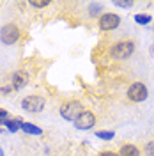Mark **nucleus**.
Segmentation results:
<instances>
[{
    "mask_svg": "<svg viewBox=\"0 0 154 156\" xmlns=\"http://www.w3.org/2000/svg\"><path fill=\"white\" fill-rule=\"evenodd\" d=\"M133 53H135V43L131 39L119 41L110 50V55H112V58H115V60H126V58L131 57Z\"/></svg>",
    "mask_w": 154,
    "mask_h": 156,
    "instance_id": "f257e3e1",
    "label": "nucleus"
},
{
    "mask_svg": "<svg viewBox=\"0 0 154 156\" xmlns=\"http://www.w3.org/2000/svg\"><path fill=\"white\" fill-rule=\"evenodd\" d=\"M82 114H83V105L80 101H75V99L64 103L60 107V115H62V119H66V121H73L75 122Z\"/></svg>",
    "mask_w": 154,
    "mask_h": 156,
    "instance_id": "f03ea898",
    "label": "nucleus"
},
{
    "mask_svg": "<svg viewBox=\"0 0 154 156\" xmlns=\"http://www.w3.org/2000/svg\"><path fill=\"white\" fill-rule=\"evenodd\" d=\"M128 98L133 103H144L145 99L149 98V90H147L144 82H133L129 85V89H128Z\"/></svg>",
    "mask_w": 154,
    "mask_h": 156,
    "instance_id": "7ed1b4c3",
    "label": "nucleus"
},
{
    "mask_svg": "<svg viewBox=\"0 0 154 156\" xmlns=\"http://www.w3.org/2000/svg\"><path fill=\"white\" fill-rule=\"evenodd\" d=\"M19 39V29L14 25V23H5L2 29H0V41L4 43V44H14V43H18Z\"/></svg>",
    "mask_w": 154,
    "mask_h": 156,
    "instance_id": "20e7f679",
    "label": "nucleus"
},
{
    "mask_svg": "<svg viewBox=\"0 0 154 156\" xmlns=\"http://www.w3.org/2000/svg\"><path fill=\"white\" fill-rule=\"evenodd\" d=\"M44 105H46V101H44V98H41V96H27L21 99V108L25 112H29V114L43 112Z\"/></svg>",
    "mask_w": 154,
    "mask_h": 156,
    "instance_id": "39448f33",
    "label": "nucleus"
},
{
    "mask_svg": "<svg viewBox=\"0 0 154 156\" xmlns=\"http://www.w3.org/2000/svg\"><path fill=\"white\" fill-rule=\"evenodd\" d=\"M119 25H121V16L115 12H105L99 16V30H103V32L115 30Z\"/></svg>",
    "mask_w": 154,
    "mask_h": 156,
    "instance_id": "423d86ee",
    "label": "nucleus"
},
{
    "mask_svg": "<svg viewBox=\"0 0 154 156\" xmlns=\"http://www.w3.org/2000/svg\"><path fill=\"white\" fill-rule=\"evenodd\" d=\"M94 124H96V115H94V112H90V110H83V114L75 121V128H76V129H82V131L92 129Z\"/></svg>",
    "mask_w": 154,
    "mask_h": 156,
    "instance_id": "0eeeda50",
    "label": "nucleus"
},
{
    "mask_svg": "<svg viewBox=\"0 0 154 156\" xmlns=\"http://www.w3.org/2000/svg\"><path fill=\"white\" fill-rule=\"evenodd\" d=\"M119 156H140V151H138V147L133 146V144H126V146L121 147Z\"/></svg>",
    "mask_w": 154,
    "mask_h": 156,
    "instance_id": "6e6552de",
    "label": "nucleus"
},
{
    "mask_svg": "<svg viewBox=\"0 0 154 156\" xmlns=\"http://www.w3.org/2000/svg\"><path fill=\"white\" fill-rule=\"evenodd\" d=\"M21 131H25V133H29V135H43V129L39 126H36V124H32V122H23L21 124Z\"/></svg>",
    "mask_w": 154,
    "mask_h": 156,
    "instance_id": "1a4fd4ad",
    "label": "nucleus"
},
{
    "mask_svg": "<svg viewBox=\"0 0 154 156\" xmlns=\"http://www.w3.org/2000/svg\"><path fill=\"white\" fill-rule=\"evenodd\" d=\"M25 83H27V76L23 73H14L12 75V83H11L12 89H21Z\"/></svg>",
    "mask_w": 154,
    "mask_h": 156,
    "instance_id": "9d476101",
    "label": "nucleus"
},
{
    "mask_svg": "<svg viewBox=\"0 0 154 156\" xmlns=\"http://www.w3.org/2000/svg\"><path fill=\"white\" fill-rule=\"evenodd\" d=\"M21 124H23V121L16 117V119H9L5 122V128H7V131H11V133H16L18 129H21Z\"/></svg>",
    "mask_w": 154,
    "mask_h": 156,
    "instance_id": "9b49d317",
    "label": "nucleus"
},
{
    "mask_svg": "<svg viewBox=\"0 0 154 156\" xmlns=\"http://www.w3.org/2000/svg\"><path fill=\"white\" fill-rule=\"evenodd\" d=\"M101 11H103V4L101 2H92L90 5H89V14L92 16V18H96L101 14Z\"/></svg>",
    "mask_w": 154,
    "mask_h": 156,
    "instance_id": "f8f14e48",
    "label": "nucleus"
},
{
    "mask_svg": "<svg viewBox=\"0 0 154 156\" xmlns=\"http://www.w3.org/2000/svg\"><path fill=\"white\" fill-rule=\"evenodd\" d=\"M135 21L140 23V25H149V23L152 21V16H149V14H136Z\"/></svg>",
    "mask_w": 154,
    "mask_h": 156,
    "instance_id": "ddd939ff",
    "label": "nucleus"
},
{
    "mask_svg": "<svg viewBox=\"0 0 154 156\" xmlns=\"http://www.w3.org/2000/svg\"><path fill=\"white\" fill-rule=\"evenodd\" d=\"M96 136L97 138H103V140H112L115 133L114 131H96Z\"/></svg>",
    "mask_w": 154,
    "mask_h": 156,
    "instance_id": "4468645a",
    "label": "nucleus"
},
{
    "mask_svg": "<svg viewBox=\"0 0 154 156\" xmlns=\"http://www.w3.org/2000/svg\"><path fill=\"white\" fill-rule=\"evenodd\" d=\"M32 7H36V9H44V7H48L50 2H46V0H43V2H36V0H30L29 2Z\"/></svg>",
    "mask_w": 154,
    "mask_h": 156,
    "instance_id": "2eb2a0df",
    "label": "nucleus"
},
{
    "mask_svg": "<svg viewBox=\"0 0 154 156\" xmlns=\"http://www.w3.org/2000/svg\"><path fill=\"white\" fill-rule=\"evenodd\" d=\"M144 151H145V154H147V156H154V140H151V142H147V144H145Z\"/></svg>",
    "mask_w": 154,
    "mask_h": 156,
    "instance_id": "dca6fc26",
    "label": "nucleus"
},
{
    "mask_svg": "<svg viewBox=\"0 0 154 156\" xmlns=\"http://www.w3.org/2000/svg\"><path fill=\"white\" fill-rule=\"evenodd\" d=\"M7 121H9L7 119V110L5 108H0V126H5Z\"/></svg>",
    "mask_w": 154,
    "mask_h": 156,
    "instance_id": "f3484780",
    "label": "nucleus"
},
{
    "mask_svg": "<svg viewBox=\"0 0 154 156\" xmlns=\"http://www.w3.org/2000/svg\"><path fill=\"white\" fill-rule=\"evenodd\" d=\"M114 5L122 7V9H129V7H133V2H114Z\"/></svg>",
    "mask_w": 154,
    "mask_h": 156,
    "instance_id": "a211bd4d",
    "label": "nucleus"
},
{
    "mask_svg": "<svg viewBox=\"0 0 154 156\" xmlns=\"http://www.w3.org/2000/svg\"><path fill=\"white\" fill-rule=\"evenodd\" d=\"M99 156H119V153H114V151H103V153H99Z\"/></svg>",
    "mask_w": 154,
    "mask_h": 156,
    "instance_id": "6ab92c4d",
    "label": "nucleus"
},
{
    "mask_svg": "<svg viewBox=\"0 0 154 156\" xmlns=\"http://www.w3.org/2000/svg\"><path fill=\"white\" fill-rule=\"evenodd\" d=\"M11 89H12V87H2V92H4V94H7Z\"/></svg>",
    "mask_w": 154,
    "mask_h": 156,
    "instance_id": "aec40b11",
    "label": "nucleus"
},
{
    "mask_svg": "<svg viewBox=\"0 0 154 156\" xmlns=\"http://www.w3.org/2000/svg\"><path fill=\"white\" fill-rule=\"evenodd\" d=\"M0 156H4V149L2 147H0Z\"/></svg>",
    "mask_w": 154,
    "mask_h": 156,
    "instance_id": "412c9836",
    "label": "nucleus"
}]
</instances>
